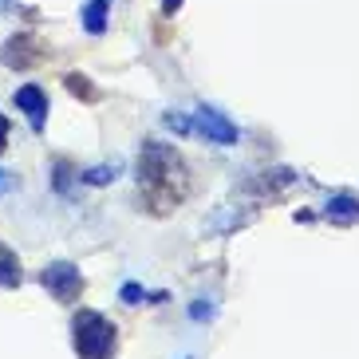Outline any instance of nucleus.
<instances>
[{
	"mask_svg": "<svg viewBox=\"0 0 359 359\" xmlns=\"http://www.w3.org/2000/svg\"><path fill=\"white\" fill-rule=\"evenodd\" d=\"M12 186H16V178H12L8 170H0V194H8Z\"/></svg>",
	"mask_w": 359,
	"mask_h": 359,
	"instance_id": "nucleus-11",
	"label": "nucleus"
},
{
	"mask_svg": "<svg viewBox=\"0 0 359 359\" xmlns=\"http://www.w3.org/2000/svg\"><path fill=\"white\" fill-rule=\"evenodd\" d=\"M20 261H16V253H12L8 245H0V288H16L20 285Z\"/></svg>",
	"mask_w": 359,
	"mask_h": 359,
	"instance_id": "nucleus-7",
	"label": "nucleus"
},
{
	"mask_svg": "<svg viewBox=\"0 0 359 359\" xmlns=\"http://www.w3.org/2000/svg\"><path fill=\"white\" fill-rule=\"evenodd\" d=\"M138 190L150 213L178 210L190 194V170L170 142H147L138 158Z\"/></svg>",
	"mask_w": 359,
	"mask_h": 359,
	"instance_id": "nucleus-1",
	"label": "nucleus"
},
{
	"mask_svg": "<svg viewBox=\"0 0 359 359\" xmlns=\"http://www.w3.org/2000/svg\"><path fill=\"white\" fill-rule=\"evenodd\" d=\"M115 174H118V166H95L83 174V182L87 186H107V182H115Z\"/></svg>",
	"mask_w": 359,
	"mask_h": 359,
	"instance_id": "nucleus-10",
	"label": "nucleus"
},
{
	"mask_svg": "<svg viewBox=\"0 0 359 359\" xmlns=\"http://www.w3.org/2000/svg\"><path fill=\"white\" fill-rule=\"evenodd\" d=\"M43 288L55 296V300H64V304H72V300H79V292H83V276H79V269L67 261H55L43 269Z\"/></svg>",
	"mask_w": 359,
	"mask_h": 359,
	"instance_id": "nucleus-4",
	"label": "nucleus"
},
{
	"mask_svg": "<svg viewBox=\"0 0 359 359\" xmlns=\"http://www.w3.org/2000/svg\"><path fill=\"white\" fill-rule=\"evenodd\" d=\"M4 147H8V118L0 115V154H4Z\"/></svg>",
	"mask_w": 359,
	"mask_h": 359,
	"instance_id": "nucleus-12",
	"label": "nucleus"
},
{
	"mask_svg": "<svg viewBox=\"0 0 359 359\" xmlns=\"http://www.w3.org/2000/svg\"><path fill=\"white\" fill-rule=\"evenodd\" d=\"M327 217L339 222V225L359 222V201L355 198H332V201H327Z\"/></svg>",
	"mask_w": 359,
	"mask_h": 359,
	"instance_id": "nucleus-8",
	"label": "nucleus"
},
{
	"mask_svg": "<svg viewBox=\"0 0 359 359\" xmlns=\"http://www.w3.org/2000/svg\"><path fill=\"white\" fill-rule=\"evenodd\" d=\"M28 48H32V36H16V40L4 43V55L0 60L8 67H32L40 60V52H28Z\"/></svg>",
	"mask_w": 359,
	"mask_h": 359,
	"instance_id": "nucleus-6",
	"label": "nucleus"
},
{
	"mask_svg": "<svg viewBox=\"0 0 359 359\" xmlns=\"http://www.w3.org/2000/svg\"><path fill=\"white\" fill-rule=\"evenodd\" d=\"M16 8V0H0V12H12Z\"/></svg>",
	"mask_w": 359,
	"mask_h": 359,
	"instance_id": "nucleus-13",
	"label": "nucleus"
},
{
	"mask_svg": "<svg viewBox=\"0 0 359 359\" xmlns=\"http://www.w3.org/2000/svg\"><path fill=\"white\" fill-rule=\"evenodd\" d=\"M72 344H75V351H79V359H107L115 351V324H111L103 312L83 308V312L72 320Z\"/></svg>",
	"mask_w": 359,
	"mask_h": 359,
	"instance_id": "nucleus-2",
	"label": "nucleus"
},
{
	"mask_svg": "<svg viewBox=\"0 0 359 359\" xmlns=\"http://www.w3.org/2000/svg\"><path fill=\"white\" fill-rule=\"evenodd\" d=\"M16 111H24V118H28L32 130H43V123H48V95H43V87L24 83L16 91Z\"/></svg>",
	"mask_w": 359,
	"mask_h": 359,
	"instance_id": "nucleus-5",
	"label": "nucleus"
},
{
	"mask_svg": "<svg viewBox=\"0 0 359 359\" xmlns=\"http://www.w3.org/2000/svg\"><path fill=\"white\" fill-rule=\"evenodd\" d=\"M166 123L178 130H194V135H201L205 142H217V147H237V138H241V130L233 127L217 107H198V111H190V118L170 115Z\"/></svg>",
	"mask_w": 359,
	"mask_h": 359,
	"instance_id": "nucleus-3",
	"label": "nucleus"
},
{
	"mask_svg": "<svg viewBox=\"0 0 359 359\" xmlns=\"http://www.w3.org/2000/svg\"><path fill=\"white\" fill-rule=\"evenodd\" d=\"M107 8H111L107 0H91V4L83 8V28H87L91 36H99V32L107 28Z\"/></svg>",
	"mask_w": 359,
	"mask_h": 359,
	"instance_id": "nucleus-9",
	"label": "nucleus"
}]
</instances>
